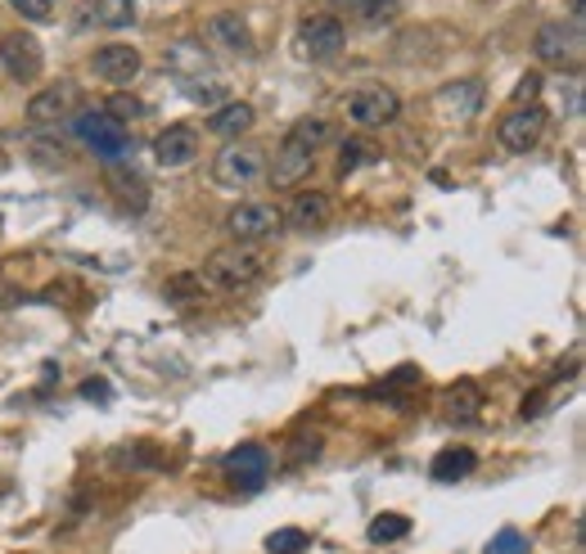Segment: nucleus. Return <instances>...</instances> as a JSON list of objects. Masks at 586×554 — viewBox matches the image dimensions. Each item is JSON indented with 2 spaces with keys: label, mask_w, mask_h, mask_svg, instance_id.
<instances>
[{
  "label": "nucleus",
  "mask_w": 586,
  "mask_h": 554,
  "mask_svg": "<svg viewBox=\"0 0 586 554\" xmlns=\"http://www.w3.org/2000/svg\"><path fill=\"white\" fill-rule=\"evenodd\" d=\"M167 68L176 77V86L194 99V105H204V109H217L221 99H226V82L213 64V55L199 45V41H176L167 50Z\"/></svg>",
  "instance_id": "obj_1"
},
{
  "label": "nucleus",
  "mask_w": 586,
  "mask_h": 554,
  "mask_svg": "<svg viewBox=\"0 0 586 554\" xmlns=\"http://www.w3.org/2000/svg\"><path fill=\"white\" fill-rule=\"evenodd\" d=\"M213 181L221 189H249V185H262L267 181V154L258 144H243V140H230L221 144V154L213 159Z\"/></svg>",
  "instance_id": "obj_2"
},
{
  "label": "nucleus",
  "mask_w": 586,
  "mask_h": 554,
  "mask_svg": "<svg viewBox=\"0 0 586 554\" xmlns=\"http://www.w3.org/2000/svg\"><path fill=\"white\" fill-rule=\"evenodd\" d=\"M258 275H262V258L249 253V248H221V253H213V258L204 262V271H199L204 284L226 289V293L249 289Z\"/></svg>",
  "instance_id": "obj_3"
},
{
  "label": "nucleus",
  "mask_w": 586,
  "mask_h": 554,
  "mask_svg": "<svg viewBox=\"0 0 586 554\" xmlns=\"http://www.w3.org/2000/svg\"><path fill=\"white\" fill-rule=\"evenodd\" d=\"M402 113V95L393 90V86H383V82H370V86H357L352 95H348V118L357 122V127H388Z\"/></svg>",
  "instance_id": "obj_4"
},
{
  "label": "nucleus",
  "mask_w": 586,
  "mask_h": 554,
  "mask_svg": "<svg viewBox=\"0 0 586 554\" xmlns=\"http://www.w3.org/2000/svg\"><path fill=\"white\" fill-rule=\"evenodd\" d=\"M344 45H348V28L338 23V14H307V19H303V28H299V55H303V59L325 64V59H334Z\"/></svg>",
  "instance_id": "obj_5"
},
{
  "label": "nucleus",
  "mask_w": 586,
  "mask_h": 554,
  "mask_svg": "<svg viewBox=\"0 0 586 554\" xmlns=\"http://www.w3.org/2000/svg\"><path fill=\"white\" fill-rule=\"evenodd\" d=\"M221 469H226V482L235 491H262L267 478H271V456L258 442H243V446H235L230 456L221 460Z\"/></svg>",
  "instance_id": "obj_6"
},
{
  "label": "nucleus",
  "mask_w": 586,
  "mask_h": 554,
  "mask_svg": "<svg viewBox=\"0 0 586 554\" xmlns=\"http://www.w3.org/2000/svg\"><path fill=\"white\" fill-rule=\"evenodd\" d=\"M542 135H546V109L542 105H514L497 127V140L510 149V154H528Z\"/></svg>",
  "instance_id": "obj_7"
},
{
  "label": "nucleus",
  "mask_w": 586,
  "mask_h": 554,
  "mask_svg": "<svg viewBox=\"0 0 586 554\" xmlns=\"http://www.w3.org/2000/svg\"><path fill=\"white\" fill-rule=\"evenodd\" d=\"M0 64H6V73L19 86H32L45 73V55H41L36 36H28V32H6V36H0Z\"/></svg>",
  "instance_id": "obj_8"
},
{
  "label": "nucleus",
  "mask_w": 586,
  "mask_h": 554,
  "mask_svg": "<svg viewBox=\"0 0 586 554\" xmlns=\"http://www.w3.org/2000/svg\"><path fill=\"white\" fill-rule=\"evenodd\" d=\"M140 68H144V59H140L135 45H100V50L90 55V73L100 77L105 86H113V90L131 86V82L140 77Z\"/></svg>",
  "instance_id": "obj_9"
},
{
  "label": "nucleus",
  "mask_w": 586,
  "mask_h": 554,
  "mask_svg": "<svg viewBox=\"0 0 586 554\" xmlns=\"http://www.w3.org/2000/svg\"><path fill=\"white\" fill-rule=\"evenodd\" d=\"M226 230L239 243H253V239H267V235L280 230V213L271 204H258V198H249V204H235L226 213Z\"/></svg>",
  "instance_id": "obj_10"
},
{
  "label": "nucleus",
  "mask_w": 586,
  "mask_h": 554,
  "mask_svg": "<svg viewBox=\"0 0 586 554\" xmlns=\"http://www.w3.org/2000/svg\"><path fill=\"white\" fill-rule=\"evenodd\" d=\"M329 217H334V198H329V194H321V189H303V194H293V198H289V208L280 213V221H284L289 230H303V235L325 230V226H329Z\"/></svg>",
  "instance_id": "obj_11"
},
{
  "label": "nucleus",
  "mask_w": 586,
  "mask_h": 554,
  "mask_svg": "<svg viewBox=\"0 0 586 554\" xmlns=\"http://www.w3.org/2000/svg\"><path fill=\"white\" fill-rule=\"evenodd\" d=\"M542 64H577L582 55V28L577 23H546L532 41Z\"/></svg>",
  "instance_id": "obj_12"
},
{
  "label": "nucleus",
  "mask_w": 586,
  "mask_h": 554,
  "mask_svg": "<svg viewBox=\"0 0 586 554\" xmlns=\"http://www.w3.org/2000/svg\"><path fill=\"white\" fill-rule=\"evenodd\" d=\"M77 135H82V140H86L100 159H118L122 149H127V127H122V122H113L105 109H95V113L77 118Z\"/></svg>",
  "instance_id": "obj_13"
},
{
  "label": "nucleus",
  "mask_w": 586,
  "mask_h": 554,
  "mask_svg": "<svg viewBox=\"0 0 586 554\" xmlns=\"http://www.w3.org/2000/svg\"><path fill=\"white\" fill-rule=\"evenodd\" d=\"M77 105V90L68 82H55V86H45L28 99V122L32 127H59Z\"/></svg>",
  "instance_id": "obj_14"
},
{
  "label": "nucleus",
  "mask_w": 586,
  "mask_h": 554,
  "mask_svg": "<svg viewBox=\"0 0 586 554\" xmlns=\"http://www.w3.org/2000/svg\"><path fill=\"white\" fill-rule=\"evenodd\" d=\"M154 159L172 172V167H189L194 159H199V131H194L189 122H176L167 131H159L154 140Z\"/></svg>",
  "instance_id": "obj_15"
},
{
  "label": "nucleus",
  "mask_w": 586,
  "mask_h": 554,
  "mask_svg": "<svg viewBox=\"0 0 586 554\" xmlns=\"http://www.w3.org/2000/svg\"><path fill=\"white\" fill-rule=\"evenodd\" d=\"M482 95H487V86L478 77H460V82H447L443 90H437V109H443L447 118H456V122H469L482 109Z\"/></svg>",
  "instance_id": "obj_16"
},
{
  "label": "nucleus",
  "mask_w": 586,
  "mask_h": 554,
  "mask_svg": "<svg viewBox=\"0 0 586 554\" xmlns=\"http://www.w3.org/2000/svg\"><path fill=\"white\" fill-rule=\"evenodd\" d=\"M312 163H316V154H312V149L293 144V140L284 135V140H280V149H275V163H267V176H271V185L289 189L293 181H303V176L312 172Z\"/></svg>",
  "instance_id": "obj_17"
},
{
  "label": "nucleus",
  "mask_w": 586,
  "mask_h": 554,
  "mask_svg": "<svg viewBox=\"0 0 586 554\" xmlns=\"http://www.w3.org/2000/svg\"><path fill=\"white\" fill-rule=\"evenodd\" d=\"M208 36H213L221 50H230V55H253V50H258V41H253L249 23H243L235 10H221V14H213V23H208Z\"/></svg>",
  "instance_id": "obj_18"
},
{
  "label": "nucleus",
  "mask_w": 586,
  "mask_h": 554,
  "mask_svg": "<svg viewBox=\"0 0 586 554\" xmlns=\"http://www.w3.org/2000/svg\"><path fill=\"white\" fill-rule=\"evenodd\" d=\"M253 122H258V113L243 105V99H221V105L213 109V118H208V131H217L226 140H239Z\"/></svg>",
  "instance_id": "obj_19"
},
{
  "label": "nucleus",
  "mask_w": 586,
  "mask_h": 554,
  "mask_svg": "<svg viewBox=\"0 0 586 554\" xmlns=\"http://www.w3.org/2000/svg\"><path fill=\"white\" fill-rule=\"evenodd\" d=\"M443 415L452 420V424H474L478 415H482V392H478V383H452L447 388V401H443Z\"/></svg>",
  "instance_id": "obj_20"
},
{
  "label": "nucleus",
  "mask_w": 586,
  "mask_h": 554,
  "mask_svg": "<svg viewBox=\"0 0 586 554\" xmlns=\"http://www.w3.org/2000/svg\"><path fill=\"white\" fill-rule=\"evenodd\" d=\"M428 469H433L437 482H465L478 469V456H474L469 446H447V450H437Z\"/></svg>",
  "instance_id": "obj_21"
},
{
  "label": "nucleus",
  "mask_w": 586,
  "mask_h": 554,
  "mask_svg": "<svg viewBox=\"0 0 586 554\" xmlns=\"http://www.w3.org/2000/svg\"><path fill=\"white\" fill-rule=\"evenodd\" d=\"M329 6L348 19H361V23H383L402 10V0H329Z\"/></svg>",
  "instance_id": "obj_22"
},
{
  "label": "nucleus",
  "mask_w": 586,
  "mask_h": 554,
  "mask_svg": "<svg viewBox=\"0 0 586 554\" xmlns=\"http://www.w3.org/2000/svg\"><path fill=\"white\" fill-rule=\"evenodd\" d=\"M140 14V0H90V19L100 28H131Z\"/></svg>",
  "instance_id": "obj_23"
},
{
  "label": "nucleus",
  "mask_w": 586,
  "mask_h": 554,
  "mask_svg": "<svg viewBox=\"0 0 586 554\" xmlns=\"http://www.w3.org/2000/svg\"><path fill=\"white\" fill-rule=\"evenodd\" d=\"M329 135H334V131H329L325 118H299V122L289 127V140H293V144H303V149H312V154H316L321 144H329Z\"/></svg>",
  "instance_id": "obj_24"
},
{
  "label": "nucleus",
  "mask_w": 586,
  "mask_h": 554,
  "mask_svg": "<svg viewBox=\"0 0 586 554\" xmlns=\"http://www.w3.org/2000/svg\"><path fill=\"white\" fill-rule=\"evenodd\" d=\"M402 536H411V519H406V514H379V519L370 523V532H366V541H375V545L402 541Z\"/></svg>",
  "instance_id": "obj_25"
},
{
  "label": "nucleus",
  "mask_w": 586,
  "mask_h": 554,
  "mask_svg": "<svg viewBox=\"0 0 586 554\" xmlns=\"http://www.w3.org/2000/svg\"><path fill=\"white\" fill-rule=\"evenodd\" d=\"M307 545H312V536L303 528H275L267 536V554H307Z\"/></svg>",
  "instance_id": "obj_26"
},
{
  "label": "nucleus",
  "mask_w": 586,
  "mask_h": 554,
  "mask_svg": "<svg viewBox=\"0 0 586 554\" xmlns=\"http://www.w3.org/2000/svg\"><path fill=\"white\" fill-rule=\"evenodd\" d=\"M105 113H109L113 122H122V127H127V122H135V118L144 113V105H140V99H135V95H122V90H118V95H109V105H105Z\"/></svg>",
  "instance_id": "obj_27"
},
{
  "label": "nucleus",
  "mask_w": 586,
  "mask_h": 554,
  "mask_svg": "<svg viewBox=\"0 0 586 554\" xmlns=\"http://www.w3.org/2000/svg\"><path fill=\"white\" fill-rule=\"evenodd\" d=\"M316 456H321V437H316V433H303V437H293L284 465H289V469H299V465H307V460H316Z\"/></svg>",
  "instance_id": "obj_28"
},
{
  "label": "nucleus",
  "mask_w": 586,
  "mask_h": 554,
  "mask_svg": "<svg viewBox=\"0 0 586 554\" xmlns=\"http://www.w3.org/2000/svg\"><path fill=\"white\" fill-rule=\"evenodd\" d=\"M167 297L181 302V307H185V302H199L204 297V280L199 275H176V280H167Z\"/></svg>",
  "instance_id": "obj_29"
},
{
  "label": "nucleus",
  "mask_w": 586,
  "mask_h": 554,
  "mask_svg": "<svg viewBox=\"0 0 586 554\" xmlns=\"http://www.w3.org/2000/svg\"><path fill=\"white\" fill-rule=\"evenodd\" d=\"M487 554H528V536L514 528H501L492 541H487Z\"/></svg>",
  "instance_id": "obj_30"
},
{
  "label": "nucleus",
  "mask_w": 586,
  "mask_h": 554,
  "mask_svg": "<svg viewBox=\"0 0 586 554\" xmlns=\"http://www.w3.org/2000/svg\"><path fill=\"white\" fill-rule=\"evenodd\" d=\"M14 6V14H23L28 23H45L55 14V0H10Z\"/></svg>",
  "instance_id": "obj_31"
},
{
  "label": "nucleus",
  "mask_w": 586,
  "mask_h": 554,
  "mask_svg": "<svg viewBox=\"0 0 586 554\" xmlns=\"http://www.w3.org/2000/svg\"><path fill=\"white\" fill-rule=\"evenodd\" d=\"M536 90H542V77H523L519 86H514V105H536Z\"/></svg>",
  "instance_id": "obj_32"
},
{
  "label": "nucleus",
  "mask_w": 586,
  "mask_h": 554,
  "mask_svg": "<svg viewBox=\"0 0 586 554\" xmlns=\"http://www.w3.org/2000/svg\"><path fill=\"white\" fill-rule=\"evenodd\" d=\"M82 397H86V401H109V383H105V379H86V383H82Z\"/></svg>",
  "instance_id": "obj_33"
},
{
  "label": "nucleus",
  "mask_w": 586,
  "mask_h": 554,
  "mask_svg": "<svg viewBox=\"0 0 586 554\" xmlns=\"http://www.w3.org/2000/svg\"><path fill=\"white\" fill-rule=\"evenodd\" d=\"M357 163H361V140H348V149H344V163H338V167H344V176H348Z\"/></svg>",
  "instance_id": "obj_34"
},
{
  "label": "nucleus",
  "mask_w": 586,
  "mask_h": 554,
  "mask_svg": "<svg viewBox=\"0 0 586 554\" xmlns=\"http://www.w3.org/2000/svg\"><path fill=\"white\" fill-rule=\"evenodd\" d=\"M0 172H10V154H6V149H0Z\"/></svg>",
  "instance_id": "obj_35"
}]
</instances>
